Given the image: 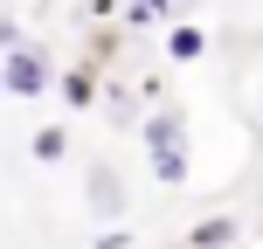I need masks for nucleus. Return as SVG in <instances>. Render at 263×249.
Listing matches in <instances>:
<instances>
[{
    "label": "nucleus",
    "mask_w": 263,
    "mask_h": 249,
    "mask_svg": "<svg viewBox=\"0 0 263 249\" xmlns=\"http://www.w3.org/2000/svg\"><path fill=\"white\" fill-rule=\"evenodd\" d=\"M166 14H173V0H132V7H125V28H159Z\"/></svg>",
    "instance_id": "6e6552de"
},
{
    "label": "nucleus",
    "mask_w": 263,
    "mask_h": 249,
    "mask_svg": "<svg viewBox=\"0 0 263 249\" xmlns=\"http://www.w3.org/2000/svg\"><path fill=\"white\" fill-rule=\"evenodd\" d=\"M201 49H208V35H201L194 21H180V28H173V35H166V55H173V63H194Z\"/></svg>",
    "instance_id": "423d86ee"
},
{
    "label": "nucleus",
    "mask_w": 263,
    "mask_h": 249,
    "mask_svg": "<svg viewBox=\"0 0 263 249\" xmlns=\"http://www.w3.org/2000/svg\"><path fill=\"white\" fill-rule=\"evenodd\" d=\"M236 236H242L236 215H208V222L187 228V249H236Z\"/></svg>",
    "instance_id": "7ed1b4c3"
},
{
    "label": "nucleus",
    "mask_w": 263,
    "mask_h": 249,
    "mask_svg": "<svg viewBox=\"0 0 263 249\" xmlns=\"http://www.w3.org/2000/svg\"><path fill=\"white\" fill-rule=\"evenodd\" d=\"M0 83H7V97H49V90H55L49 49H35V42H14V49H7V69H0Z\"/></svg>",
    "instance_id": "f03ea898"
},
{
    "label": "nucleus",
    "mask_w": 263,
    "mask_h": 249,
    "mask_svg": "<svg viewBox=\"0 0 263 249\" xmlns=\"http://www.w3.org/2000/svg\"><path fill=\"white\" fill-rule=\"evenodd\" d=\"M28 152H35V159H42V166H55V159H63V152H69V131H63V125H42V131H35V139H28Z\"/></svg>",
    "instance_id": "0eeeda50"
},
{
    "label": "nucleus",
    "mask_w": 263,
    "mask_h": 249,
    "mask_svg": "<svg viewBox=\"0 0 263 249\" xmlns=\"http://www.w3.org/2000/svg\"><path fill=\"white\" fill-rule=\"evenodd\" d=\"M145 159H153V180L159 187H187V118L180 111H153V118H145Z\"/></svg>",
    "instance_id": "f257e3e1"
},
{
    "label": "nucleus",
    "mask_w": 263,
    "mask_h": 249,
    "mask_svg": "<svg viewBox=\"0 0 263 249\" xmlns=\"http://www.w3.org/2000/svg\"><path fill=\"white\" fill-rule=\"evenodd\" d=\"M0 97H7V83H0Z\"/></svg>",
    "instance_id": "1a4fd4ad"
},
{
    "label": "nucleus",
    "mask_w": 263,
    "mask_h": 249,
    "mask_svg": "<svg viewBox=\"0 0 263 249\" xmlns=\"http://www.w3.org/2000/svg\"><path fill=\"white\" fill-rule=\"evenodd\" d=\"M55 90H63V104H69V111L97 104V69H90V63H83V69H69V76H55Z\"/></svg>",
    "instance_id": "39448f33"
},
{
    "label": "nucleus",
    "mask_w": 263,
    "mask_h": 249,
    "mask_svg": "<svg viewBox=\"0 0 263 249\" xmlns=\"http://www.w3.org/2000/svg\"><path fill=\"white\" fill-rule=\"evenodd\" d=\"M90 215H125V180L111 166H90Z\"/></svg>",
    "instance_id": "20e7f679"
}]
</instances>
